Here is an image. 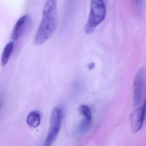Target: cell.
Segmentation results:
<instances>
[{
    "label": "cell",
    "mask_w": 146,
    "mask_h": 146,
    "mask_svg": "<svg viewBox=\"0 0 146 146\" xmlns=\"http://www.w3.org/2000/svg\"><path fill=\"white\" fill-rule=\"evenodd\" d=\"M58 0H46L42 12V18L35 38V44L44 43L54 34L57 25Z\"/></svg>",
    "instance_id": "1"
},
{
    "label": "cell",
    "mask_w": 146,
    "mask_h": 146,
    "mask_svg": "<svg viewBox=\"0 0 146 146\" xmlns=\"http://www.w3.org/2000/svg\"><path fill=\"white\" fill-rule=\"evenodd\" d=\"M90 10L85 27L87 34L93 32L96 27L104 20L106 16V8L103 0H91Z\"/></svg>",
    "instance_id": "2"
},
{
    "label": "cell",
    "mask_w": 146,
    "mask_h": 146,
    "mask_svg": "<svg viewBox=\"0 0 146 146\" xmlns=\"http://www.w3.org/2000/svg\"><path fill=\"white\" fill-rule=\"evenodd\" d=\"M62 113L58 107L54 108L50 116V128L42 146H51L59 134L61 127Z\"/></svg>",
    "instance_id": "3"
},
{
    "label": "cell",
    "mask_w": 146,
    "mask_h": 146,
    "mask_svg": "<svg viewBox=\"0 0 146 146\" xmlns=\"http://www.w3.org/2000/svg\"><path fill=\"white\" fill-rule=\"evenodd\" d=\"M146 82V69L141 68L135 77L133 85L134 105L138 106L142 100L145 90Z\"/></svg>",
    "instance_id": "4"
},
{
    "label": "cell",
    "mask_w": 146,
    "mask_h": 146,
    "mask_svg": "<svg viewBox=\"0 0 146 146\" xmlns=\"http://www.w3.org/2000/svg\"><path fill=\"white\" fill-rule=\"evenodd\" d=\"M146 116V98L144 104L130 115L131 129L133 133H137L143 126Z\"/></svg>",
    "instance_id": "5"
},
{
    "label": "cell",
    "mask_w": 146,
    "mask_h": 146,
    "mask_svg": "<svg viewBox=\"0 0 146 146\" xmlns=\"http://www.w3.org/2000/svg\"><path fill=\"white\" fill-rule=\"evenodd\" d=\"M31 19L28 15H25L21 17L16 22L12 33V38L17 40L21 37L30 27Z\"/></svg>",
    "instance_id": "6"
},
{
    "label": "cell",
    "mask_w": 146,
    "mask_h": 146,
    "mask_svg": "<svg viewBox=\"0 0 146 146\" xmlns=\"http://www.w3.org/2000/svg\"><path fill=\"white\" fill-rule=\"evenodd\" d=\"M27 123L31 127L36 128L41 123V115L38 111H34L29 113L27 118Z\"/></svg>",
    "instance_id": "7"
},
{
    "label": "cell",
    "mask_w": 146,
    "mask_h": 146,
    "mask_svg": "<svg viewBox=\"0 0 146 146\" xmlns=\"http://www.w3.org/2000/svg\"><path fill=\"white\" fill-rule=\"evenodd\" d=\"M13 45L14 43L10 42L5 47L1 57V64L3 66H5L13 50Z\"/></svg>",
    "instance_id": "8"
},
{
    "label": "cell",
    "mask_w": 146,
    "mask_h": 146,
    "mask_svg": "<svg viewBox=\"0 0 146 146\" xmlns=\"http://www.w3.org/2000/svg\"><path fill=\"white\" fill-rule=\"evenodd\" d=\"M80 111L81 114L84 117V119L88 121H92V112L91 110L88 106L86 105H81L80 108Z\"/></svg>",
    "instance_id": "9"
},
{
    "label": "cell",
    "mask_w": 146,
    "mask_h": 146,
    "mask_svg": "<svg viewBox=\"0 0 146 146\" xmlns=\"http://www.w3.org/2000/svg\"><path fill=\"white\" fill-rule=\"evenodd\" d=\"M92 124V121L83 119L80 123L79 128V131L81 133L87 132L90 129Z\"/></svg>",
    "instance_id": "10"
},
{
    "label": "cell",
    "mask_w": 146,
    "mask_h": 146,
    "mask_svg": "<svg viewBox=\"0 0 146 146\" xmlns=\"http://www.w3.org/2000/svg\"><path fill=\"white\" fill-rule=\"evenodd\" d=\"M94 66H95V65H94V63H92L89 64V65L88 66V67L89 70H91V69H93L94 68Z\"/></svg>",
    "instance_id": "11"
},
{
    "label": "cell",
    "mask_w": 146,
    "mask_h": 146,
    "mask_svg": "<svg viewBox=\"0 0 146 146\" xmlns=\"http://www.w3.org/2000/svg\"><path fill=\"white\" fill-rule=\"evenodd\" d=\"M1 103H0V107H1Z\"/></svg>",
    "instance_id": "12"
}]
</instances>
